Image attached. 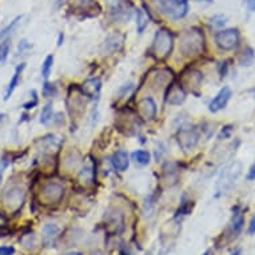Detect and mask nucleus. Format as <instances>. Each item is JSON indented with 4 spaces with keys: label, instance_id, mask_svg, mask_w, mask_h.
<instances>
[{
    "label": "nucleus",
    "instance_id": "1",
    "mask_svg": "<svg viewBox=\"0 0 255 255\" xmlns=\"http://www.w3.org/2000/svg\"><path fill=\"white\" fill-rule=\"evenodd\" d=\"M179 51L186 58H195L205 51V35L198 28H191L182 35Z\"/></svg>",
    "mask_w": 255,
    "mask_h": 255
},
{
    "label": "nucleus",
    "instance_id": "2",
    "mask_svg": "<svg viewBox=\"0 0 255 255\" xmlns=\"http://www.w3.org/2000/svg\"><path fill=\"white\" fill-rule=\"evenodd\" d=\"M156 10L172 20H178L187 15L189 0H156Z\"/></svg>",
    "mask_w": 255,
    "mask_h": 255
},
{
    "label": "nucleus",
    "instance_id": "3",
    "mask_svg": "<svg viewBox=\"0 0 255 255\" xmlns=\"http://www.w3.org/2000/svg\"><path fill=\"white\" fill-rule=\"evenodd\" d=\"M172 45H174V38L172 33L162 28L158 30L155 33V38L152 42V52L158 59H165L171 54Z\"/></svg>",
    "mask_w": 255,
    "mask_h": 255
},
{
    "label": "nucleus",
    "instance_id": "4",
    "mask_svg": "<svg viewBox=\"0 0 255 255\" xmlns=\"http://www.w3.org/2000/svg\"><path fill=\"white\" fill-rule=\"evenodd\" d=\"M24 200H26V191L20 186L10 187L1 196V202L4 207L12 214H17L22 210Z\"/></svg>",
    "mask_w": 255,
    "mask_h": 255
},
{
    "label": "nucleus",
    "instance_id": "5",
    "mask_svg": "<svg viewBox=\"0 0 255 255\" xmlns=\"http://www.w3.org/2000/svg\"><path fill=\"white\" fill-rule=\"evenodd\" d=\"M240 171H242V165L239 162H234L231 165H228L218 179V193L225 194L226 191L231 189L238 180Z\"/></svg>",
    "mask_w": 255,
    "mask_h": 255
},
{
    "label": "nucleus",
    "instance_id": "6",
    "mask_svg": "<svg viewBox=\"0 0 255 255\" xmlns=\"http://www.w3.org/2000/svg\"><path fill=\"white\" fill-rule=\"evenodd\" d=\"M135 11L134 4L130 0H117L111 7H110V17L114 22L127 23Z\"/></svg>",
    "mask_w": 255,
    "mask_h": 255
},
{
    "label": "nucleus",
    "instance_id": "7",
    "mask_svg": "<svg viewBox=\"0 0 255 255\" xmlns=\"http://www.w3.org/2000/svg\"><path fill=\"white\" fill-rule=\"evenodd\" d=\"M216 45L223 51H231L239 45V31L237 28L223 30L215 35Z\"/></svg>",
    "mask_w": 255,
    "mask_h": 255
},
{
    "label": "nucleus",
    "instance_id": "8",
    "mask_svg": "<svg viewBox=\"0 0 255 255\" xmlns=\"http://www.w3.org/2000/svg\"><path fill=\"white\" fill-rule=\"evenodd\" d=\"M40 196L48 205H56L59 203L64 196V187L63 184L58 182H48L42 187Z\"/></svg>",
    "mask_w": 255,
    "mask_h": 255
},
{
    "label": "nucleus",
    "instance_id": "9",
    "mask_svg": "<svg viewBox=\"0 0 255 255\" xmlns=\"http://www.w3.org/2000/svg\"><path fill=\"white\" fill-rule=\"evenodd\" d=\"M178 142L184 151L193 150L199 142V134L196 133V130H194V128L182 130L179 133V136H178Z\"/></svg>",
    "mask_w": 255,
    "mask_h": 255
},
{
    "label": "nucleus",
    "instance_id": "10",
    "mask_svg": "<svg viewBox=\"0 0 255 255\" xmlns=\"http://www.w3.org/2000/svg\"><path fill=\"white\" fill-rule=\"evenodd\" d=\"M231 98V90L228 89V87H223L214 99L211 100L210 105H209V110L211 112H218L223 110L226 105H227L228 100Z\"/></svg>",
    "mask_w": 255,
    "mask_h": 255
},
{
    "label": "nucleus",
    "instance_id": "11",
    "mask_svg": "<svg viewBox=\"0 0 255 255\" xmlns=\"http://www.w3.org/2000/svg\"><path fill=\"white\" fill-rule=\"evenodd\" d=\"M24 68H26V64L22 63V64H19V66L15 68V72H14V75H12L11 80H10V83H8V87L6 90V94H4V100H8L14 94V91L16 90L17 84L20 82V78H22V74L24 71Z\"/></svg>",
    "mask_w": 255,
    "mask_h": 255
},
{
    "label": "nucleus",
    "instance_id": "12",
    "mask_svg": "<svg viewBox=\"0 0 255 255\" xmlns=\"http://www.w3.org/2000/svg\"><path fill=\"white\" fill-rule=\"evenodd\" d=\"M139 108L144 119L152 120L156 115V105L151 98H144L139 102Z\"/></svg>",
    "mask_w": 255,
    "mask_h": 255
},
{
    "label": "nucleus",
    "instance_id": "13",
    "mask_svg": "<svg viewBox=\"0 0 255 255\" xmlns=\"http://www.w3.org/2000/svg\"><path fill=\"white\" fill-rule=\"evenodd\" d=\"M123 35L120 33H114V35H110L107 39L105 40V51L107 54H114V52H117L122 48L123 45Z\"/></svg>",
    "mask_w": 255,
    "mask_h": 255
},
{
    "label": "nucleus",
    "instance_id": "14",
    "mask_svg": "<svg viewBox=\"0 0 255 255\" xmlns=\"http://www.w3.org/2000/svg\"><path fill=\"white\" fill-rule=\"evenodd\" d=\"M112 166L118 171H126L130 166V158L126 151H118L114 154L111 159Z\"/></svg>",
    "mask_w": 255,
    "mask_h": 255
},
{
    "label": "nucleus",
    "instance_id": "15",
    "mask_svg": "<svg viewBox=\"0 0 255 255\" xmlns=\"http://www.w3.org/2000/svg\"><path fill=\"white\" fill-rule=\"evenodd\" d=\"M186 99V92L183 91V89L179 86V84H174L170 91H168V103L172 105H182Z\"/></svg>",
    "mask_w": 255,
    "mask_h": 255
},
{
    "label": "nucleus",
    "instance_id": "16",
    "mask_svg": "<svg viewBox=\"0 0 255 255\" xmlns=\"http://www.w3.org/2000/svg\"><path fill=\"white\" fill-rule=\"evenodd\" d=\"M100 89H102V82L100 79H90L86 83L82 86V90L83 92L89 98H98L100 94Z\"/></svg>",
    "mask_w": 255,
    "mask_h": 255
},
{
    "label": "nucleus",
    "instance_id": "17",
    "mask_svg": "<svg viewBox=\"0 0 255 255\" xmlns=\"http://www.w3.org/2000/svg\"><path fill=\"white\" fill-rule=\"evenodd\" d=\"M244 225V214L239 207H235L233 210V218H231V231L234 235H238L242 231Z\"/></svg>",
    "mask_w": 255,
    "mask_h": 255
},
{
    "label": "nucleus",
    "instance_id": "18",
    "mask_svg": "<svg viewBox=\"0 0 255 255\" xmlns=\"http://www.w3.org/2000/svg\"><path fill=\"white\" fill-rule=\"evenodd\" d=\"M58 234H59V227L56 225L48 223L43 227V235H45V243L52 244L55 242V239L58 238Z\"/></svg>",
    "mask_w": 255,
    "mask_h": 255
},
{
    "label": "nucleus",
    "instance_id": "19",
    "mask_svg": "<svg viewBox=\"0 0 255 255\" xmlns=\"http://www.w3.org/2000/svg\"><path fill=\"white\" fill-rule=\"evenodd\" d=\"M22 20V16H16L12 22H10V24L7 26L6 28H3L1 31H0V42H3V40H6L12 32H14V30L17 27V24L19 22Z\"/></svg>",
    "mask_w": 255,
    "mask_h": 255
},
{
    "label": "nucleus",
    "instance_id": "20",
    "mask_svg": "<svg viewBox=\"0 0 255 255\" xmlns=\"http://www.w3.org/2000/svg\"><path fill=\"white\" fill-rule=\"evenodd\" d=\"M133 159L135 161L136 165L146 166V165H149V163H150V154L144 150H138V151H135V152L133 154Z\"/></svg>",
    "mask_w": 255,
    "mask_h": 255
},
{
    "label": "nucleus",
    "instance_id": "21",
    "mask_svg": "<svg viewBox=\"0 0 255 255\" xmlns=\"http://www.w3.org/2000/svg\"><path fill=\"white\" fill-rule=\"evenodd\" d=\"M52 119V105L51 103H47V105L42 108V112H40V123L47 126L50 120Z\"/></svg>",
    "mask_w": 255,
    "mask_h": 255
},
{
    "label": "nucleus",
    "instance_id": "22",
    "mask_svg": "<svg viewBox=\"0 0 255 255\" xmlns=\"http://www.w3.org/2000/svg\"><path fill=\"white\" fill-rule=\"evenodd\" d=\"M149 24V19L146 17L142 10H136V30L139 33H142Z\"/></svg>",
    "mask_w": 255,
    "mask_h": 255
},
{
    "label": "nucleus",
    "instance_id": "23",
    "mask_svg": "<svg viewBox=\"0 0 255 255\" xmlns=\"http://www.w3.org/2000/svg\"><path fill=\"white\" fill-rule=\"evenodd\" d=\"M254 58L255 54L254 51H253V48L247 47V48L242 52L239 60H240V64H242V66H251V63L254 61Z\"/></svg>",
    "mask_w": 255,
    "mask_h": 255
},
{
    "label": "nucleus",
    "instance_id": "24",
    "mask_svg": "<svg viewBox=\"0 0 255 255\" xmlns=\"http://www.w3.org/2000/svg\"><path fill=\"white\" fill-rule=\"evenodd\" d=\"M52 64H54V55H48L45 59V63L42 66V76L45 79H48L52 70Z\"/></svg>",
    "mask_w": 255,
    "mask_h": 255
},
{
    "label": "nucleus",
    "instance_id": "25",
    "mask_svg": "<svg viewBox=\"0 0 255 255\" xmlns=\"http://www.w3.org/2000/svg\"><path fill=\"white\" fill-rule=\"evenodd\" d=\"M8 52H10V43L8 42H4L0 45V63L6 60L7 56H8Z\"/></svg>",
    "mask_w": 255,
    "mask_h": 255
},
{
    "label": "nucleus",
    "instance_id": "26",
    "mask_svg": "<svg viewBox=\"0 0 255 255\" xmlns=\"http://www.w3.org/2000/svg\"><path fill=\"white\" fill-rule=\"evenodd\" d=\"M52 91H54L52 84H50L48 82H45V86H43V95H45V98H50V96H52Z\"/></svg>",
    "mask_w": 255,
    "mask_h": 255
},
{
    "label": "nucleus",
    "instance_id": "27",
    "mask_svg": "<svg viewBox=\"0 0 255 255\" xmlns=\"http://www.w3.org/2000/svg\"><path fill=\"white\" fill-rule=\"evenodd\" d=\"M211 23H214L215 26L221 27V26H223L226 23V17L222 16V15H218V16H214L211 19Z\"/></svg>",
    "mask_w": 255,
    "mask_h": 255
},
{
    "label": "nucleus",
    "instance_id": "28",
    "mask_svg": "<svg viewBox=\"0 0 255 255\" xmlns=\"http://www.w3.org/2000/svg\"><path fill=\"white\" fill-rule=\"evenodd\" d=\"M15 254V249L11 246H3L0 247V255H14Z\"/></svg>",
    "mask_w": 255,
    "mask_h": 255
},
{
    "label": "nucleus",
    "instance_id": "29",
    "mask_svg": "<svg viewBox=\"0 0 255 255\" xmlns=\"http://www.w3.org/2000/svg\"><path fill=\"white\" fill-rule=\"evenodd\" d=\"M28 48H31V45L28 43L27 40H22V42L19 43V45H17V52H19V54H23V52L26 50H28Z\"/></svg>",
    "mask_w": 255,
    "mask_h": 255
},
{
    "label": "nucleus",
    "instance_id": "30",
    "mask_svg": "<svg viewBox=\"0 0 255 255\" xmlns=\"http://www.w3.org/2000/svg\"><path fill=\"white\" fill-rule=\"evenodd\" d=\"M7 225H8V219H7V216L0 211V230H3Z\"/></svg>",
    "mask_w": 255,
    "mask_h": 255
},
{
    "label": "nucleus",
    "instance_id": "31",
    "mask_svg": "<svg viewBox=\"0 0 255 255\" xmlns=\"http://www.w3.org/2000/svg\"><path fill=\"white\" fill-rule=\"evenodd\" d=\"M244 4L250 12H255V0H244Z\"/></svg>",
    "mask_w": 255,
    "mask_h": 255
},
{
    "label": "nucleus",
    "instance_id": "32",
    "mask_svg": "<svg viewBox=\"0 0 255 255\" xmlns=\"http://www.w3.org/2000/svg\"><path fill=\"white\" fill-rule=\"evenodd\" d=\"M231 131H233V127H231V126H227V127H225V130H223L222 134H221V138H223V139L228 138V136L231 135Z\"/></svg>",
    "mask_w": 255,
    "mask_h": 255
},
{
    "label": "nucleus",
    "instance_id": "33",
    "mask_svg": "<svg viewBox=\"0 0 255 255\" xmlns=\"http://www.w3.org/2000/svg\"><path fill=\"white\" fill-rule=\"evenodd\" d=\"M36 105H38V96H35V99H33L32 102H28V103H26L23 107H24L26 110H31V108H33Z\"/></svg>",
    "mask_w": 255,
    "mask_h": 255
},
{
    "label": "nucleus",
    "instance_id": "34",
    "mask_svg": "<svg viewBox=\"0 0 255 255\" xmlns=\"http://www.w3.org/2000/svg\"><path fill=\"white\" fill-rule=\"evenodd\" d=\"M247 179L249 180H255V163L251 166V168L249 170V174H247Z\"/></svg>",
    "mask_w": 255,
    "mask_h": 255
},
{
    "label": "nucleus",
    "instance_id": "35",
    "mask_svg": "<svg viewBox=\"0 0 255 255\" xmlns=\"http://www.w3.org/2000/svg\"><path fill=\"white\" fill-rule=\"evenodd\" d=\"M249 234H250V235H254V234H255V215H254V218L251 219V223H250Z\"/></svg>",
    "mask_w": 255,
    "mask_h": 255
},
{
    "label": "nucleus",
    "instance_id": "36",
    "mask_svg": "<svg viewBox=\"0 0 255 255\" xmlns=\"http://www.w3.org/2000/svg\"><path fill=\"white\" fill-rule=\"evenodd\" d=\"M63 40H64V36H63V33H59V39H58V45H61V43H63Z\"/></svg>",
    "mask_w": 255,
    "mask_h": 255
},
{
    "label": "nucleus",
    "instance_id": "37",
    "mask_svg": "<svg viewBox=\"0 0 255 255\" xmlns=\"http://www.w3.org/2000/svg\"><path fill=\"white\" fill-rule=\"evenodd\" d=\"M91 255H105V253H102V251H95V253H92Z\"/></svg>",
    "mask_w": 255,
    "mask_h": 255
},
{
    "label": "nucleus",
    "instance_id": "38",
    "mask_svg": "<svg viewBox=\"0 0 255 255\" xmlns=\"http://www.w3.org/2000/svg\"><path fill=\"white\" fill-rule=\"evenodd\" d=\"M119 255H130L127 253V251H124V250H120V251H119Z\"/></svg>",
    "mask_w": 255,
    "mask_h": 255
},
{
    "label": "nucleus",
    "instance_id": "39",
    "mask_svg": "<svg viewBox=\"0 0 255 255\" xmlns=\"http://www.w3.org/2000/svg\"><path fill=\"white\" fill-rule=\"evenodd\" d=\"M240 253H242L240 250H235V251H234V253L231 255H240Z\"/></svg>",
    "mask_w": 255,
    "mask_h": 255
},
{
    "label": "nucleus",
    "instance_id": "40",
    "mask_svg": "<svg viewBox=\"0 0 255 255\" xmlns=\"http://www.w3.org/2000/svg\"><path fill=\"white\" fill-rule=\"evenodd\" d=\"M3 120H4V114H0V124L3 123Z\"/></svg>",
    "mask_w": 255,
    "mask_h": 255
},
{
    "label": "nucleus",
    "instance_id": "41",
    "mask_svg": "<svg viewBox=\"0 0 255 255\" xmlns=\"http://www.w3.org/2000/svg\"><path fill=\"white\" fill-rule=\"evenodd\" d=\"M196 1H205V3H212L214 0H196Z\"/></svg>",
    "mask_w": 255,
    "mask_h": 255
},
{
    "label": "nucleus",
    "instance_id": "42",
    "mask_svg": "<svg viewBox=\"0 0 255 255\" xmlns=\"http://www.w3.org/2000/svg\"><path fill=\"white\" fill-rule=\"evenodd\" d=\"M66 255H82V254H79V253H70V254H66Z\"/></svg>",
    "mask_w": 255,
    "mask_h": 255
},
{
    "label": "nucleus",
    "instance_id": "43",
    "mask_svg": "<svg viewBox=\"0 0 255 255\" xmlns=\"http://www.w3.org/2000/svg\"><path fill=\"white\" fill-rule=\"evenodd\" d=\"M210 254H211L210 251H206V253H205V254H203V255H210Z\"/></svg>",
    "mask_w": 255,
    "mask_h": 255
}]
</instances>
